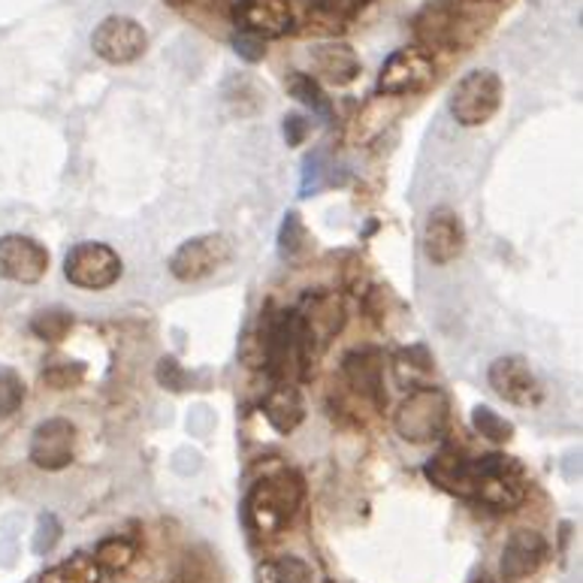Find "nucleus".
<instances>
[{
	"label": "nucleus",
	"mask_w": 583,
	"mask_h": 583,
	"mask_svg": "<svg viewBox=\"0 0 583 583\" xmlns=\"http://www.w3.org/2000/svg\"><path fill=\"white\" fill-rule=\"evenodd\" d=\"M302 499H306L302 478L290 468H282L251 487L246 499V523L263 538H273L294 523Z\"/></svg>",
	"instance_id": "f257e3e1"
},
{
	"label": "nucleus",
	"mask_w": 583,
	"mask_h": 583,
	"mask_svg": "<svg viewBox=\"0 0 583 583\" xmlns=\"http://www.w3.org/2000/svg\"><path fill=\"white\" fill-rule=\"evenodd\" d=\"M526 490H530L526 472L511 456H475L472 502H480L492 511H511L526 499Z\"/></svg>",
	"instance_id": "f03ea898"
},
{
	"label": "nucleus",
	"mask_w": 583,
	"mask_h": 583,
	"mask_svg": "<svg viewBox=\"0 0 583 583\" xmlns=\"http://www.w3.org/2000/svg\"><path fill=\"white\" fill-rule=\"evenodd\" d=\"M396 432L412 444H429L439 441L451 427V405L448 396L432 384L415 388L396 408Z\"/></svg>",
	"instance_id": "7ed1b4c3"
},
{
	"label": "nucleus",
	"mask_w": 583,
	"mask_h": 583,
	"mask_svg": "<svg viewBox=\"0 0 583 583\" xmlns=\"http://www.w3.org/2000/svg\"><path fill=\"white\" fill-rule=\"evenodd\" d=\"M505 97V85L496 70H472L456 82L454 94H451V112L463 124V128H480L487 124Z\"/></svg>",
	"instance_id": "20e7f679"
},
{
	"label": "nucleus",
	"mask_w": 583,
	"mask_h": 583,
	"mask_svg": "<svg viewBox=\"0 0 583 583\" xmlns=\"http://www.w3.org/2000/svg\"><path fill=\"white\" fill-rule=\"evenodd\" d=\"M294 311H297L306 350H309L311 364H314L324 354L326 342L336 338L342 333L345 321H348L345 302L333 290H321V294H309V297L302 299V306Z\"/></svg>",
	"instance_id": "39448f33"
},
{
	"label": "nucleus",
	"mask_w": 583,
	"mask_h": 583,
	"mask_svg": "<svg viewBox=\"0 0 583 583\" xmlns=\"http://www.w3.org/2000/svg\"><path fill=\"white\" fill-rule=\"evenodd\" d=\"M234 258V239L224 234H203L188 239L176 248V254L169 258V273L185 285L203 282L212 273H218L221 266H227Z\"/></svg>",
	"instance_id": "423d86ee"
},
{
	"label": "nucleus",
	"mask_w": 583,
	"mask_h": 583,
	"mask_svg": "<svg viewBox=\"0 0 583 583\" xmlns=\"http://www.w3.org/2000/svg\"><path fill=\"white\" fill-rule=\"evenodd\" d=\"M124 273V263L104 242H79L64 258V275L70 285L82 290H106Z\"/></svg>",
	"instance_id": "0eeeda50"
},
{
	"label": "nucleus",
	"mask_w": 583,
	"mask_h": 583,
	"mask_svg": "<svg viewBox=\"0 0 583 583\" xmlns=\"http://www.w3.org/2000/svg\"><path fill=\"white\" fill-rule=\"evenodd\" d=\"M92 49L106 64H133L148 49V34L130 15H109L94 27Z\"/></svg>",
	"instance_id": "6e6552de"
},
{
	"label": "nucleus",
	"mask_w": 583,
	"mask_h": 583,
	"mask_svg": "<svg viewBox=\"0 0 583 583\" xmlns=\"http://www.w3.org/2000/svg\"><path fill=\"white\" fill-rule=\"evenodd\" d=\"M436 73L432 55L424 52L420 46H408V49H396L388 61L381 64L378 73V94H390V97H405V94H417L427 88Z\"/></svg>",
	"instance_id": "1a4fd4ad"
},
{
	"label": "nucleus",
	"mask_w": 583,
	"mask_h": 583,
	"mask_svg": "<svg viewBox=\"0 0 583 583\" xmlns=\"http://www.w3.org/2000/svg\"><path fill=\"white\" fill-rule=\"evenodd\" d=\"M49 273V251L22 234L0 236V278L15 285H37Z\"/></svg>",
	"instance_id": "9d476101"
},
{
	"label": "nucleus",
	"mask_w": 583,
	"mask_h": 583,
	"mask_svg": "<svg viewBox=\"0 0 583 583\" xmlns=\"http://www.w3.org/2000/svg\"><path fill=\"white\" fill-rule=\"evenodd\" d=\"M468 27V22L463 19V13L456 10L454 3H444V0H436L424 7L420 13L415 15V39L417 46L424 52H436V49H454L463 43V31Z\"/></svg>",
	"instance_id": "9b49d317"
},
{
	"label": "nucleus",
	"mask_w": 583,
	"mask_h": 583,
	"mask_svg": "<svg viewBox=\"0 0 583 583\" xmlns=\"http://www.w3.org/2000/svg\"><path fill=\"white\" fill-rule=\"evenodd\" d=\"M31 463L46 472H61L76 456V427L67 417H49L43 420L31 436Z\"/></svg>",
	"instance_id": "f8f14e48"
},
{
	"label": "nucleus",
	"mask_w": 583,
	"mask_h": 583,
	"mask_svg": "<svg viewBox=\"0 0 583 583\" xmlns=\"http://www.w3.org/2000/svg\"><path fill=\"white\" fill-rule=\"evenodd\" d=\"M342 376L345 384L350 388L354 396H360L376 408L388 405V393H384V354L372 345L366 348H354L345 354L342 360Z\"/></svg>",
	"instance_id": "ddd939ff"
},
{
	"label": "nucleus",
	"mask_w": 583,
	"mask_h": 583,
	"mask_svg": "<svg viewBox=\"0 0 583 583\" xmlns=\"http://www.w3.org/2000/svg\"><path fill=\"white\" fill-rule=\"evenodd\" d=\"M230 15L242 34L260 39L285 37L294 27V10L287 0H236Z\"/></svg>",
	"instance_id": "4468645a"
},
{
	"label": "nucleus",
	"mask_w": 583,
	"mask_h": 583,
	"mask_svg": "<svg viewBox=\"0 0 583 583\" xmlns=\"http://www.w3.org/2000/svg\"><path fill=\"white\" fill-rule=\"evenodd\" d=\"M424 251L436 266H448L466 251V227L454 209L439 206L429 212L424 224Z\"/></svg>",
	"instance_id": "2eb2a0df"
},
{
	"label": "nucleus",
	"mask_w": 583,
	"mask_h": 583,
	"mask_svg": "<svg viewBox=\"0 0 583 583\" xmlns=\"http://www.w3.org/2000/svg\"><path fill=\"white\" fill-rule=\"evenodd\" d=\"M487 381H490L492 393L499 400L511 402V405L530 408V405L542 402V388H538V381H535L530 364L523 357H499V360H492Z\"/></svg>",
	"instance_id": "dca6fc26"
},
{
	"label": "nucleus",
	"mask_w": 583,
	"mask_h": 583,
	"mask_svg": "<svg viewBox=\"0 0 583 583\" xmlns=\"http://www.w3.org/2000/svg\"><path fill=\"white\" fill-rule=\"evenodd\" d=\"M547 554V538L535 530H517L511 532V538L505 542L502 550V581H526L530 574L545 566Z\"/></svg>",
	"instance_id": "f3484780"
},
{
	"label": "nucleus",
	"mask_w": 583,
	"mask_h": 583,
	"mask_svg": "<svg viewBox=\"0 0 583 583\" xmlns=\"http://www.w3.org/2000/svg\"><path fill=\"white\" fill-rule=\"evenodd\" d=\"M427 478L451 496L472 499V480H475V456H463L456 448H444L427 463Z\"/></svg>",
	"instance_id": "a211bd4d"
},
{
	"label": "nucleus",
	"mask_w": 583,
	"mask_h": 583,
	"mask_svg": "<svg viewBox=\"0 0 583 583\" xmlns=\"http://www.w3.org/2000/svg\"><path fill=\"white\" fill-rule=\"evenodd\" d=\"M311 64H314V79H324L330 85H350L354 79L360 76V58L354 55L350 46L345 43H324L311 52Z\"/></svg>",
	"instance_id": "6ab92c4d"
},
{
	"label": "nucleus",
	"mask_w": 583,
	"mask_h": 583,
	"mask_svg": "<svg viewBox=\"0 0 583 583\" xmlns=\"http://www.w3.org/2000/svg\"><path fill=\"white\" fill-rule=\"evenodd\" d=\"M263 417L270 420V427L282 436H290L306 417V405L294 384H275L266 400H263Z\"/></svg>",
	"instance_id": "aec40b11"
},
{
	"label": "nucleus",
	"mask_w": 583,
	"mask_h": 583,
	"mask_svg": "<svg viewBox=\"0 0 583 583\" xmlns=\"http://www.w3.org/2000/svg\"><path fill=\"white\" fill-rule=\"evenodd\" d=\"M402 97H390V94H378L376 100L364 106V112L354 118V140L357 143H369L381 136L390 128V121L400 116Z\"/></svg>",
	"instance_id": "412c9836"
},
{
	"label": "nucleus",
	"mask_w": 583,
	"mask_h": 583,
	"mask_svg": "<svg viewBox=\"0 0 583 583\" xmlns=\"http://www.w3.org/2000/svg\"><path fill=\"white\" fill-rule=\"evenodd\" d=\"M393 372H396V381H400L402 388H424L429 372H432V357H429V350L424 345L400 350L396 364H393Z\"/></svg>",
	"instance_id": "4be33fe9"
},
{
	"label": "nucleus",
	"mask_w": 583,
	"mask_h": 583,
	"mask_svg": "<svg viewBox=\"0 0 583 583\" xmlns=\"http://www.w3.org/2000/svg\"><path fill=\"white\" fill-rule=\"evenodd\" d=\"M224 97H227V104L236 116H258L266 104V92L251 76L230 79L227 88H224Z\"/></svg>",
	"instance_id": "5701e85b"
},
{
	"label": "nucleus",
	"mask_w": 583,
	"mask_h": 583,
	"mask_svg": "<svg viewBox=\"0 0 583 583\" xmlns=\"http://www.w3.org/2000/svg\"><path fill=\"white\" fill-rule=\"evenodd\" d=\"M260 583H311L314 574H311L309 562H302L297 557H282L263 562L258 571Z\"/></svg>",
	"instance_id": "b1692460"
},
{
	"label": "nucleus",
	"mask_w": 583,
	"mask_h": 583,
	"mask_svg": "<svg viewBox=\"0 0 583 583\" xmlns=\"http://www.w3.org/2000/svg\"><path fill=\"white\" fill-rule=\"evenodd\" d=\"M73 330V314L67 309H43L31 321V333L43 342H64L67 333Z\"/></svg>",
	"instance_id": "393cba45"
},
{
	"label": "nucleus",
	"mask_w": 583,
	"mask_h": 583,
	"mask_svg": "<svg viewBox=\"0 0 583 583\" xmlns=\"http://www.w3.org/2000/svg\"><path fill=\"white\" fill-rule=\"evenodd\" d=\"M100 566L94 562V557H73L64 566H58L49 571L43 583H100Z\"/></svg>",
	"instance_id": "a878e982"
},
{
	"label": "nucleus",
	"mask_w": 583,
	"mask_h": 583,
	"mask_svg": "<svg viewBox=\"0 0 583 583\" xmlns=\"http://www.w3.org/2000/svg\"><path fill=\"white\" fill-rule=\"evenodd\" d=\"M287 92L297 97L299 104L309 106L311 112H330V100H326L324 88H321V82L309 73H290L287 76Z\"/></svg>",
	"instance_id": "bb28decb"
},
{
	"label": "nucleus",
	"mask_w": 583,
	"mask_h": 583,
	"mask_svg": "<svg viewBox=\"0 0 583 583\" xmlns=\"http://www.w3.org/2000/svg\"><path fill=\"white\" fill-rule=\"evenodd\" d=\"M472 424L478 429V436H484V439L492 441V444H505V441H511V436H514V424L505 420L502 415H496L487 405H478V408L472 412Z\"/></svg>",
	"instance_id": "cd10ccee"
},
{
	"label": "nucleus",
	"mask_w": 583,
	"mask_h": 583,
	"mask_svg": "<svg viewBox=\"0 0 583 583\" xmlns=\"http://www.w3.org/2000/svg\"><path fill=\"white\" fill-rule=\"evenodd\" d=\"M133 545L128 538H106L97 545V554H94V562L100 566V571H124L133 562Z\"/></svg>",
	"instance_id": "c85d7f7f"
},
{
	"label": "nucleus",
	"mask_w": 583,
	"mask_h": 583,
	"mask_svg": "<svg viewBox=\"0 0 583 583\" xmlns=\"http://www.w3.org/2000/svg\"><path fill=\"white\" fill-rule=\"evenodd\" d=\"M25 402V381L15 369L0 366V420L3 417H13Z\"/></svg>",
	"instance_id": "c756f323"
},
{
	"label": "nucleus",
	"mask_w": 583,
	"mask_h": 583,
	"mask_svg": "<svg viewBox=\"0 0 583 583\" xmlns=\"http://www.w3.org/2000/svg\"><path fill=\"white\" fill-rule=\"evenodd\" d=\"M43 384L52 390H73L85 381V366L70 364V360H52L43 369Z\"/></svg>",
	"instance_id": "7c9ffc66"
},
{
	"label": "nucleus",
	"mask_w": 583,
	"mask_h": 583,
	"mask_svg": "<svg viewBox=\"0 0 583 583\" xmlns=\"http://www.w3.org/2000/svg\"><path fill=\"white\" fill-rule=\"evenodd\" d=\"M306 227H302V221H299L297 212H287L285 224H282V234H278V248H282V254L285 258H297L299 251L306 248Z\"/></svg>",
	"instance_id": "2f4dec72"
},
{
	"label": "nucleus",
	"mask_w": 583,
	"mask_h": 583,
	"mask_svg": "<svg viewBox=\"0 0 583 583\" xmlns=\"http://www.w3.org/2000/svg\"><path fill=\"white\" fill-rule=\"evenodd\" d=\"M366 0H311L314 13L324 15V19H333V22H342V19H350L364 7Z\"/></svg>",
	"instance_id": "473e14b6"
},
{
	"label": "nucleus",
	"mask_w": 583,
	"mask_h": 583,
	"mask_svg": "<svg viewBox=\"0 0 583 583\" xmlns=\"http://www.w3.org/2000/svg\"><path fill=\"white\" fill-rule=\"evenodd\" d=\"M155 376L157 381H160V388L167 390H185V384H188V372H185L182 366H179V360H172V357L157 360Z\"/></svg>",
	"instance_id": "72a5a7b5"
},
{
	"label": "nucleus",
	"mask_w": 583,
	"mask_h": 583,
	"mask_svg": "<svg viewBox=\"0 0 583 583\" xmlns=\"http://www.w3.org/2000/svg\"><path fill=\"white\" fill-rule=\"evenodd\" d=\"M58 538H61V523H58L52 514L39 517V532H37V542H34V550H37V554H49Z\"/></svg>",
	"instance_id": "f704fd0d"
},
{
	"label": "nucleus",
	"mask_w": 583,
	"mask_h": 583,
	"mask_svg": "<svg viewBox=\"0 0 583 583\" xmlns=\"http://www.w3.org/2000/svg\"><path fill=\"white\" fill-rule=\"evenodd\" d=\"M234 46L236 55H242L246 61H260V58L266 55V39L251 37V34H242V31H239V37L234 39Z\"/></svg>",
	"instance_id": "c9c22d12"
},
{
	"label": "nucleus",
	"mask_w": 583,
	"mask_h": 583,
	"mask_svg": "<svg viewBox=\"0 0 583 583\" xmlns=\"http://www.w3.org/2000/svg\"><path fill=\"white\" fill-rule=\"evenodd\" d=\"M306 130H309V121H306V118H302V116H287L285 118V140H287V145L302 143Z\"/></svg>",
	"instance_id": "e433bc0d"
}]
</instances>
